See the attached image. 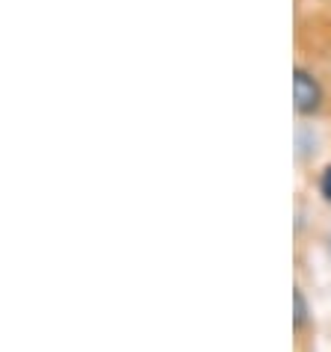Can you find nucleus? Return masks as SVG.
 <instances>
[{"mask_svg": "<svg viewBox=\"0 0 331 352\" xmlns=\"http://www.w3.org/2000/svg\"><path fill=\"white\" fill-rule=\"evenodd\" d=\"M317 133L314 128H308V124H301V128L296 131V160H308L317 154Z\"/></svg>", "mask_w": 331, "mask_h": 352, "instance_id": "f03ea898", "label": "nucleus"}, {"mask_svg": "<svg viewBox=\"0 0 331 352\" xmlns=\"http://www.w3.org/2000/svg\"><path fill=\"white\" fill-rule=\"evenodd\" d=\"M319 195H323L326 204H331V163L319 172Z\"/></svg>", "mask_w": 331, "mask_h": 352, "instance_id": "20e7f679", "label": "nucleus"}, {"mask_svg": "<svg viewBox=\"0 0 331 352\" xmlns=\"http://www.w3.org/2000/svg\"><path fill=\"white\" fill-rule=\"evenodd\" d=\"M328 252H331V234H328Z\"/></svg>", "mask_w": 331, "mask_h": 352, "instance_id": "39448f33", "label": "nucleus"}, {"mask_svg": "<svg viewBox=\"0 0 331 352\" xmlns=\"http://www.w3.org/2000/svg\"><path fill=\"white\" fill-rule=\"evenodd\" d=\"M308 322H310V305H308L301 287H293V329L301 331Z\"/></svg>", "mask_w": 331, "mask_h": 352, "instance_id": "7ed1b4c3", "label": "nucleus"}, {"mask_svg": "<svg viewBox=\"0 0 331 352\" xmlns=\"http://www.w3.org/2000/svg\"><path fill=\"white\" fill-rule=\"evenodd\" d=\"M323 86L308 68L296 65L293 68V107L299 116H314L323 107Z\"/></svg>", "mask_w": 331, "mask_h": 352, "instance_id": "f257e3e1", "label": "nucleus"}]
</instances>
